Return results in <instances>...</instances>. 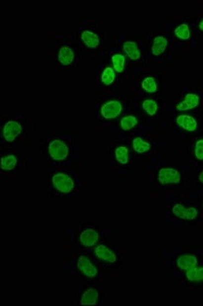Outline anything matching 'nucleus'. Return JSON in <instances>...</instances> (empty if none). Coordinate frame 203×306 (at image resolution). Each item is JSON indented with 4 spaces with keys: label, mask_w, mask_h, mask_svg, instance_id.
I'll return each instance as SVG.
<instances>
[{
    "label": "nucleus",
    "mask_w": 203,
    "mask_h": 306,
    "mask_svg": "<svg viewBox=\"0 0 203 306\" xmlns=\"http://www.w3.org/2000/svg\"><path fill=\"white\" fill-rule=\"evenodd\" d=\"M83 137L81 130L49 131L38 146L40 163L48 169L83 165Z\"/></svg>",
    "instance_id": "nucleus-1"
},
{
    "label": "nucleus",
    "mask_w": 203,
    "mask_h": 306,
    "mask_svg": "<svg viewBox=\"0 0 203 306\" xmlns=\"http://www.w3.org/2000/svg\"><path fill=\"white\" fill-rule=\"evenodd\" d=\"M65 276L84 284H99L102 279L115 278L99 266L91 251L69 248L65 256Z\"/></svg>",
    "instance_id": "nucleus-2"
},
{
    "label": "nucleus",
    "mask_w": 203,
    "mask_h": 306,
    "mask_svg": "<svg viewBox=\"0 0 203 306\" xmlns=\"http://www.w3.org/2000/svg\"><path fill=\"white\" fill-rule=\"evenodd\" d=\"M91 253L99 266L114 277L117 270L132 261L131 245L118 243L114 228H107L105 235Z\"/></svg>",
    "instance_id": "nucleus-3"
},
{
    "label": "nucleus",
    "mask_w": 203,
    "mask_h": 306,
    "mask_svg": "<svg viewBox=\"0 0 203 306\" xmlns=\"http://www.w3.org/2000/svg\"><path fill=\"white\" fill-rule=\"evenodd\" d=\"M0 147L21 148L33 144L34 119L29 114H2Z\"/></svg>",
    "instance_id": "nucleus-4"
},
{
    "label": "nucleus",
    "mask_w": 203,
    "mask_h": 306,
    "mask_svg": "<svg viewBox=\"0 0 203 306\" xmlns=\"http://www.w3.org/2000/svg\"><path fill=\"white\" fill-rule=\"evenodd\" d=\"M124 140L130 145L134 165L148 167L162 159V129L142 128Z\"/></svg>",
    "instance_id": "nucleus-5"
},
{
    "label": "nucleus",
    "mask_w": 203,
    "mask_h": 306,
    "mask_svg": "<svg viewBox=\"0 0 203 306\" xmlns=\"http://www.w3.org/2000/svg\"><path fill=\"white\" fill-rule=\"evenodd\" d=\"M185 176L181 168L160 159L146 167L147 196L163 195L166 191L182 185Z\"/></svg>",
    "instance_id": "nucleus-6"
},
{
    "label": "nucleus",
    "mask_w": 203,
    "mask_h": 306,
    "mask_svg": "<svg viewBox=\"0 0 203 306\" xmlns=\"http://www.w3.org/2000/svg\"><path fill=\"white\" fill-rule=\"evenodd\" d=\"M40 163L38 147L29 145L21 148L0 147L1 181H13L25 172L28 165Z\"/></svg>",
    "instance_id": "nucleus-7"
},
{
    "label": "nucleus",
    "mask_w": 203,
    "mask_h": 306,
    "mask_svg": "<svg viewBox=\"0 0 203 306\" xmlns=\"http://www.w3.org/2000/svg\"><path fill=\"white\" fill-rule=\"evenodd\" d=\"M83 48L75 33H54L49 39V60L56 67L79 66Z\"/></svg>",
    "instance_id": "nucleus-8"
},
{
    "label": "nucleus",
    "mask_w": 203,
    "mask_h": 306,
    "mask_svg": "<svg viewBox=\"0 0 203 306\" xmlns=\"http://www.w3.org/2000/svg\"><path fill=\"white\" fill-rule=\"evenodd\" d=\"M83 165L49 169L48 194L50 196H79L83 190Z\"/></svg>",
    "instance_id": "nucleus-9"
},
{
    "label": "nucleus",
    "mask_w": 203,
    "mask_h": 306,
    "mask_svg": "<svg viewBox=\"0 0 203 306\" xmlns=\"http://www.w3.org/2000/svg\"><path fill=\"white\" fill-rule=\"evenodd\" d=\"M133 99L129 96L115 94H98L97 128L100 131L113 133L119 120L131 105Z\"/></svg>",
    "instance_id": "nucleus-10"
},
{
    "label": "nucleus",
    "mask_w": 203,
    "mask_h": 306,
    "mask_svg": "<svg viewBox=\"0 0 203 306\" xmlns=\"http://www.w3.org/2000/svg\"><path fill=\"white\" fill-rule=\"evenodd\" d=\"M202 260L200 251L166 245L163 247L162 255L163 273L166 278L183 276L187 270L200 264Z\"/></svg>",
    "instance_id": "nucleus-11"
},
{
    "label": "nucleus",
    "mask_w": 203,
    "mask_h": 306,
    "mask_svg": "<svg viewBox=\"0 0 203 306\" xmlns=\"http://www.w3.org/2000/svg\"><path fill=\"white\" fill-rule=\"evenodd\" d=\"M130 85V95L133 97L162 96L163 91V77L159 69L144 66L133 72Z\"/></svg>",
    "instance_id": "nucleus-12"
},
{
    "label": "nucleus",
    "mask_w": 203,
    "mask_h": 306,
    "mask_svg": "<svg viewBox=\"0 0 203 306\" xmlns=\"http://www.w3.org/2000/svg\"><path fill=\"white\" fill-rule=\"evenodd\" d=\"M107 228L96 222L82 221L80 225L70 227L65 233V249L75 248L91 251L103 238Z\"/></svg>",
    "instance_id": "nucleus-13"
},
{
    "label": "nucleus",
    "mask_w": 203,
    "mask_h": 306,
    "mask_svg": "<svg viewBox=\"0 0 203 306\" xmlns=\"http://www.w3.org/2000/svg\"><path fill=\"white\" fill-rule=\"evenodd\" d=\"M114 43L127 57L132 74L137 69L147 66L145 34H119L113 36Z\"/></svg>",
    "instance_id": "nucleus-14"
},
{
    "label": "nucleus",
    "mask_w": 203,
    "mask_h": 306,
    "mask_svg": "<svg viewBox=\"0 0 203 306\" xmlns=\"http://www.w3.org/2000/svg\"><path fill=\"white\" fill-rule=\"evenodd\" d=\"M140 116L142 118L144 128L147 129H163L165 126V106L162 96L154 97H133Z\"/></svg>",
    "instance_id": "nucleus-15"
},
{
    "label": "nucleus",
    "mask_w": 203,
    "mask_h": 306,
    "mask_svg": "<svg viewBox=\"0 0 203 306\" xmlns=\"http://www.w3.org/2000/svg\"><path fill=\"white\" fill-rule=\"evenodd\" d=\"M108 154L113 157L114 178L118 181L130 180L134 164L127 140L115 137L113 145L108 148Z\"/></svg>",
    "instance_id": "nucleus-16"
},
{
    "label": "nucleus",
    "mask_w": 203,
    "mask_h": 306,
    "mask_svg": "<svg viewBox=\"0 0 203 306\" xmlns=\"http://www.w3.org/2000/svg\"><path fill=\"white\" fill-rule=\"evenodd\" d=\"M78 38H79L83 51L86 50L90 55L97 56L98 58L106 52L113 43V37H108L107 34L99 31L97 22L87 24L83 27Z\"/></svg>",
    "instance_id": "nucleus-17"
},
{
    "label": "nucleus",
    "mask_w": 203,
    "mask_h": 306,
    "mask_svg": "<svg viewBox=\"0 0 203 306\" xmlns=\"http://www.w3.org/2000/svg\"><path fill=\"white\" fill-rule=\"evenodd\" d=\"M200 217V211L196 205L187 204L181 199L166 198L163 203V220L167 222H186L196 221Z\"/></svg>",
    "instance_id": "nucleus-18"
},
{
    "label": "nucleus",
    "mask_w": 203,
    "mask_h": 306,
    "mask_svg": "<svg viewBox=\"0 0 203 306\" xmlns=\"http://www.w3.org/2000/svg\"><path fill=\"white\" fill-rule=\"evenodd\" d=\"M145 34V48H146V63L147 66L158 69L169 47V40L164 34Z\"/></svg>",
    "instance_id": "nucleus-19"
},
{
    "label": "nucleus",
    "mask_w": 203,
    "mask_h": 306,
    "mask_svg": "<svg viewBox=\"0 0 203 306\" xmlns=\"http://www.w3.org/2000/svg\"><path fill=\"white\" fill-rule=\"evenodd\" d=\"M142 128H144L142 118L140 116V112L136 104L134 101H132L131 105L119 120L117 126L114 129L113 134L116 138L126 139Z\"/></svg>",
    "instance_id": "nucleus-20"
},
{
    "label": "nucleus",
    "mask_w": 203,
    "mask_h": 306,
    "mask_svg": "<svg viewBox=\"0 0 203 306\" xmlns=\"http://www.w3.org/2000/svg\"><path fill=\"white\" fill-rule=\"evenodd\" d=\"M71 306H102L106 305V294L98 284H84L79 292L70 295Z\"/></svg>",
    "instance_id": "nucleus-21"
},
{
    "label": "nucleus",
    "mask_w": 203,
    "mask_h": 306,
    "mask_svg": "<svg viewBox=\"0 0 203 306\" xmlns=\"http://www.w3.org/2000/svg\"><path fill=\"white\" fill-rule=\"evenodd\" d=\"M98 94H115L121 82L106 52L98 58Z\"/></svg>",
    "instance_id": "nucleus-22"
},
{
    "label": "nucleus",
    "mask_w": 203,
    "mask_h": 306,
    "mask_svg": "<svg viewBox=\"0 0 203 306\" xmlns=\"http://www.w3.org/2000/svg\"><path fill=\"white\" fill-rule=\"evenodd\" d=\"M106 53L108 55L109 61H111L112 67L119 76L120 82L122 84H130L132 70L129 66L127 57L124 56V54L120 50V48L114 43V39L112 45L106 50Z\"/></svg>",
    "instance_id": "nucleus-23"
},
{
    "label": "nucleus",
    "mask_w": 203,
    "mask_h": 306,
    "mask_svg": "<svg viewBox=\"0 0 203 306\" xmlns=\"http://www.w3.org/2000/svg\"><path fill=\"white\" fill-rule=\"evenodd\" d=\"M201 104V96L195 91L186 92L181 101L175 104V110L178 112L191 111L199 107Z\"/></svg>",
    "instance_id": "nucleus-24"
},
{
    "label": "nucleus",
    "mask_w": 203,
    "mask_h": 306,
    "mask_svg": "<svg viewBox=\"0 0 203 306\" xmlns=\"http://www.w3.org/2000/svg\"><path fill=\"white\" fill-rule=\"evenodd\" d=\"M182 277L184 280L183 287L203 286V264H198L187 270Z\"/></svg>",
    "instance_id": "nucleus-25"
},
{
    "label": "nucleus",
    "mask_w": 203,
    "mask_h": 306,
    "mask_svg": "<svg viewBox=\"0 0 203 306\" xmlns=\"http://www.w3.org/2000/svg\"><path fill=\"white\" fill-rule=\"evenodd\" d=\"M176 126L182 131L187 133H194L198 130L199 123L197 119L189 114H179L174 120Z\"/></svg>",
    "instance_id": "nucleus-26"
},
{
    "label": "nucleus",
    "mask_w": 203,
    "mask_h": 306,
    "mask_svg": "<svg viewBox=\"0 0 203 306\" xmlns=\"http://www.w3.org/2000/svg\"><path fill=\"white\" fill-rule=\"evenodd\" d=\"M173 34L180 41H189L192 37V31L188 24L181 23L174 28Z\"/></svg>",
    "instance_id": "nucleus-27"
},
{
    "label": "nucleus",
    "mask_w": 203,
    "mask_h": 306,
    "mask_svg": "<svg viewBox=\"0 0 203 306\" xmlns=\"http://www.w3.org/2000/svg\"><path fill=\"white\" fill-rule=\"evenodd\" d=\"M192 154L196 162L203 163V138H198L193 143Z\"/></svg>",
    "instance_id": "nucleus-28"
},
{
    "label": "nucleus",
    "mask_w": 203,
    "mask_h": 306,
    "mask_svg": "<svg viewBox=\"0 0 203 306\" xmlns=\"http://www.w3.org/2000/svg\"><path fill=\"white\" fill-rule=\"evenodd\" d=\"M197 179H198V182H199L200 184H202V185H203V170H202V171L198 174Z\"/></svg>",
    "instance_id": "nucleus-29"
},
{
    "label": "nucleus",
    "mask_w": 203,
    "mask_h": 306,
    "mask_svg": "<svg viewBox=\"0 0 203 306\" xmlns=\"http://www.w3.org/2000/svg\"><path fill=\"white\" fill-rule=\"evenodd\" d=\"M198 29H199L200 32H202V33H203V18L200 20V22L198 24Z\"/></svg>",
    "instance_id": "nucleus-30"
},
{
    "label": "nucleus",
    "mask_w": 203,
    "mask_h": 306,
    "mask_svg": "<svg viewBox=\"0 0 203 306\" xmlns=\"http://www.w3.org/2000/svg\"><path fill=\"white\" fill-rule=\"evenodd\" d=\"M202 209H203V200H202Z\"/></svg>",
    "instance_id": "nucleus-31"
}]
</instances>
